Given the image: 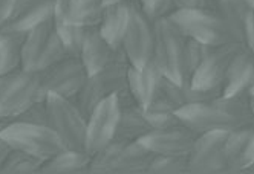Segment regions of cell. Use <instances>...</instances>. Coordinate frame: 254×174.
Masks as SVG:
<instances>
[{
  "mask_svg": "<svg viewBox=\"0 0 254 174\" xmlns=\"http://www.w3.org/2000/svg\"><path fill=\"white\" fill-rule=\"evenodd\" d=\"M181 124L201 134L213 130H234L253 123L247 101L241 96H217L207 101L189 102L176 112Z\"/></svg>",
  "mask_w": 254,
  "mask_h": 174,
  "instance_id": "obj_1",
  "label": "cell"
},
{
  "mask_svg": "<svg viewBox=\"0 0 254 174\" xmlns=\"http://www.w3.org/2000/svg\"><path fill=\"white\" fill-rule=\"evenodd\" d=\"M169 20L187 39H193L208 47L236 42L231 32L216 9L211 8H183L167 14Z\"/></svg>",
  "mask_w": 254,
  "mask_h": 174,
  "instance_id": "obj_2",
  "label": "cell"
},
{
  "mask_svg": "<svg viewBox=\"0 0 254 174\" xmlns=\"http://www.w3.org/2000/svg\"><path fill=\"white\" fill-rule=\"evenodd\" d=\"M155 154L139 141L124 142L112 139L90 156L87 173H147Z\"/></svg>",
  "mask_w": 254,
  "mask_h": 174,
  "instance_id": "obj_3",
  "label": "cell"
},
{
  "mask_svg": "<svg viewBox=\"0 0 254 174\" xmlns=\"http://www.w3.org/2000/svg\"><path fill=\"white\" fill-rule=\"evenodd\" d=\"M48 112V127L59 136L64 148L86 151V121L87 118L77 107L75 101L48 93L45 98Z\"/></svg>",
  "mask_w": 254,
  "mask_h": 174,
  "instance_id": "obj_4",
  "label": "cell"
},
{
  "mask_svg": "<svg viewBox=\"0 0 254 174\" xmlns=\"http://www.w3.org/2000/svg\"><path fill=\"white\" fill-rule=\"evenodd\" d=\"M129 66V61L121 50L114 61L101 67L100 71L87 75L83 89L75 98L77 107L86 118L98 102L117 95L124 87H127V69Z\"/></svg>",
  "mask_w": 254,
  "mask_h": 174,
  "instance_id": "obj_5",
  "label": "cell"
},
{
  "mask_svg": "<svg viewBox=\"0 0 254 174\" xmlns=\"http://www.w3.org/2000/svg\"><path fill=\"white\" fill-rule=\"evenodd\" d=\"M66 57L69 55L54 28V17L25 34L22 44V69L25 71L40 72Z\"/></svg>",
  "mask_w": 254,
  "mask_h": 174,
  "instance_id": "obj_6",
  "label": "cell"
},
{
  "mask_svg": "<svg viewBox=\"0 0 254 174\" xmlns=\"http://www.w3.org/2000/svg\"><path fill=\"white\" fill-rule=\"evenodd\" d=\"M45 98L40 72L20 67L0 77V116L12 119L31 104Z\"/></svg>",
  "mask_w": 254,
  "mask_h": 174,
  "instance_id": "obj_7",
  "label": "cell"
},
{
  "mask_svg": "<svg viewBox=\"0 0 254 174\" xmlns=\"http://www.w3.org/2000/svg\"><path fill=\"white\" fill-rule=\"evenodd\" d=\"M0 137L5 139L11 148L25 151L43 162L64 148L59 136L48 126L26 124L12 119L0 131Z\"/></svg>",
  "mask_w": 254,
  "mask_h": 174,
  "instance_id": "obj_8",
  "label": "cell"
},
{
  "mask_svg": "<svg viewBox=\"0 0 254 174\" xmlns=\"http://www.w3.org/2000/svg\"><path fill=\"white\" fill-rule=\"evenodd\" d=\"M186 37L169 20V17H158L153 20V49L152 61L158 71L181 83V58Z\"/></svg>",
  "mask_w": 254,
  "mask_h": 174,
  "instance_id": "obj_9",
  "label": "cell"
},
{
  "mask_svg": "<svg viewBox=\"0 0 254 174\" xmlns=\"http://www.w3.org/2000/svg\"><path fill=\"white\" fill-rule=\"evenodd\" d=\"M244 47L241 42H230L222 46L208 47L204 60L193 74L189 86L194 90L221 96L222 83L233 57Z\"/></svg>",
  "mask_w": 254,
  "mask_h": 174,
  "instance_id": "obj_10",
  "label": "cell"
},
{
  "mask_svg": "<svg viewBox=\"0 0 254 174\" xmlns=\"http://www.w3.org/2000/svg\"><path fill=\"white\" fill-rule=\"evenodd\" d=\"M153 49V20H150L138 5L130 2V15L121 40V50L130 66L142 67L152 60Z\"/></svg>",
  "mask_w": 254,
  "mask_h": 174,
  "instance_id": "obj_11",
  "label": "cell"
},
{
  "mask_svg": "<svg viewBox=\"0 0 254 174\" xmlns=\"http://www.w3.org/2000/svg\"><path fill=\"white\" fill-rule=\"evenodd\" d=\"M87 78L78 57H66L62 61L40 71V81L43 92L75 101Z\"/></svg>",
  "mask_w": 254,
  "mask_h": 174,
  "instance_id": "obj_12",
  "label": "cell"
},
{
  "mask_svg": "<svg viewBox=\"0 0 254 174\" xmlns=\"http://www.w3.org/2000/svg\"><path fill=\"white\" fill-rule=\"evenodd\" d=\"M230 131V130H228ZM227 130H213L197 134L187 156L189 173H225L224 144Z\"/></svg>",
  "mask_w": 254,
  "mask_h": 174,
  "instance_id": "obj_13",
  "label": "cell"
},
{
  "mask_svg": "<svg viewBox=\"0 0 254 174\" xmlns=\"http://www.w3.org/2000/svg\"><path fill=\"white\" fill-rule=\"evenodd\" d=\"M118 116L120 109L115 95L103 99L90 110L86 121L84 150L87 154H95L98 150H101L104 145L112 141L118 124Z\"/></svg>",
  "mask_w": 254,
  "mask_h": 174,
  "instance_id": "obj_14",
  "label": "cell"
},
{
  "mask_svg": "<svg viewBox=\"0 0 254 174\" xmlns=\"http://www.w3.org/2000/svg\"><path fill=\"white\" fill-rule=\"evenodd\" d=\"M196 137L197 133L179 123L166 129H153L142 136L139 142L155 156L187 158Z\"/></svg>",
  "mask_w": 254,
  "mask_h": 174,
  "instance_id": "obj_15",
  "label": "cell"
},
{
  "mask_svg": "<svg viewBox=\"0 0 254 174\" xmlns=\"http://www.w3.org/2000/svg\"><path fill=\"white\" fill-rule=\"evenodd\" d=\"M115 98L120 109V116L114 139L124 142H133L139 141L142 136H146L150 130H153L146 115H144L142 107L129 90V87H124L123 90H120Z\"/></svg>",
  "mask_w": 254,
  "mask_h": 174,
  "instance_id": "obj_16",
  "label": "cell"
},
{
  "mask_svg": "<svg viewBox=\"0 0 254 174\" xmlns=\"http://www.w3.org/2000/svg\"><path fill=\"white\" fill-rule=\"evenodd\" d=\"M227 171H244L254 164V127L251 124L230 130L224 144Z\"/></svg>",
  "mask_w": 254,
  "mask_h": 174,
  "instance_id": "obj_17",
  "label": "cell"
},
{
  "mask_svg": "<svg viewBox=\"0 0 254 174\" xmlns=\"http://www.w3.org/2000/svg\"><path fill=\"white\" fill-rule=\"evenodd\" d=\"M103 0H54V20L77 26H98Z\"/></svg>",
  "mask_w": 254,
  "mask_h": 174,
  "instance_id": "obj_18",
  "label": "cell"
},
{
  "mask_svg": "<svg viewBox=\"0 0 254 174\" xmlns=\"http://www.w3.org/2000/svg\"><path fill=\"white\" fill-rule=\"evenodd\" d=\"M120 52L121 47L115 49L104 40V37L98 31V26H90L86 31L78 58L81 60L89 75L100 71L101 67L107 66L111 61H114Z\"/></svg>",
  "mask_w": 254,
  "mask_h": 174,
  "instance_id": "obj_19",
  "label": "cell"
},
{
  "mask_svg": "<svg viewBox=\"0 0 254 174\" xmlns=\"http://www.w3.org/2000/svg\"><path fill=\"white\" fill-rule=\"evenodd\" d=\"M254 74V52L245 46L233 57L222 83L221 96L233 98L245 93L247 86Z\"/></svg>",
  "mask_w": 254,
  "mask_h": 174,
  "instance_id": "obj_20",
  "label": "cell"
},
{
  "mask_svg": "<svg viewBox=\"0 0 254 174\" xmlns=\"http://www.w3.org/2000/svg\"><path fill=\"white\" fill-rule=\"evenodd\" d=\"M130 2L132 0H126V2L104 5L101 14L98 31L104 40L115 49L121 47V40L130 15Z\"/></svg>",
  "mask_w": 254,
  "mask_h": 174,
  "instance_id": "obj_21",
  "label": "cell"
},
{
  "mask_svg": "<svg viewBox=\"0 0 254 174\" xmlns=\"http://www.w3.org/2000/svg\"><path fill=\"white\" fill-rule=\"evenodd\" d=\"M161 77L162 74L152 60L142 67L129 66L127 69V87L141 107H146L152 99Z\"/></svg>",
  "mask_w": 254,
  "mask_h": 174,
  "instance_id": "obj_22",
  "label": "cell"
},
{
  "mask_svg": "<svg viewBox=\"0 0 254 174\" xmlns=\"http://www.w3.org/2000/svg\"><path fill=\"white\" fill-rule=\"evenodd\" d=\"M90 164V154L86 151H77L63 148L56 156L43 162L40 173L46 174H67V173H84Z\"/></svg>",
  "mask_w": 254,
  "mask_h": 174,
  "instance_id": "obj_23",
  "label": "cell"
},
{
  "mask_svg": "<svg viewBox=\"0 0 254 174\" xmlns=\"http://www.w3.org/2000/svg\"><path fill=\"white\" fill-rule=\"evenodd\" d=\"M214 9L227 23L236 42L242 43V26L247 14L254 9V0H213Z\"/></svg>",
  "mask_w": 254,
  "mask_h": 174,
  "instance_id": "obj_24",
  "label": "cell"
},
{
  "mask_svg": "<svg viewBox=\"0 0 254 174\" xmlns=\"http://www.w3.org/2000/svg\"><path fill=\"white\" fill-rule=\"evenodd\" d=\"M25 34L0 29V77L22 67V44Z\"/></svg>",
  "mask_w": 254,
  "mask_h": 174,
  "instance_id": "obj_25",
  "label": "cell"
},
{
  "mask_svg": "<svg viewBox=\"0 0 254 174\" xmlns=\"http://www.w3.org/2000/svg\"><path fill=\"white\" fill-rule=\"evenodd\" d=\"M207 49L208 46L186 37L184 47H183V58H181V84L190 83L196 69L204 60Z\"/></svg>",
  "mask_w": 254,
  "mask_h": 174,
  "instance_id": "obj_26",
  "label": "cell"
},
{
  "mask_svg": "<svg viewBox=\"0 0 254 174\" xmlns=\"http://www.w3.org/2000/svg\"><path fill=\"white\" fill-rule=\"evenodd\" d=\"M43 165V161L39 158L20 151V150H11L8 158L5 159L0 173L6 174H31V173H40V168Z\"/></svg>",
  "mask_w": 254,
  "mask_h": 174,
  "instance_id": "obj_27",
  "label": "cell"
},
{
  "mask_svg": "<svg viewBox=\"0 0 254 174\" xmlns=\"http://www.w3.org/2000/svg\"><path fill=\"white\" fill-rule=\"evenodd\" d=\"M54 28H56L57 36H59L62 44L64 46L67 55L78 57L87 28L70 25V23H63V22H56V20H54Z\"/></svg>",
  "mask_w": 254,
  "mask_h": 174,
  "instance_id": "obj_28",
  "label": "cell"
},
{
  "mask_svg": "<svg viewBox=\"0 0 254 174\" xmlns=\"http://www.w3.org/2000/svg\"><path fill=\"white\" fill-rule=\"evenodd\" d=\"M144 115H146L149 124L152 129H166L175 124H179L181 121L178 119L176 113L173 109L164 106V104H159L155 101H150L146 107H142Z\"/></svg>",
  "mask_w": 254,
  "mask_h": 174,
  "instance_id": "obj_29",
  "label": "cell"
},
{
  "mask_svg": "<svg viewBox=\"0 0 254 174\" xmlns=\"http://www.w3.org/2000/svg\"><path fill=\"white\" fill-rule=\"evenodd\" d=\"M147 173L162 174H178L189 173L187 158H175V156H155Z\"/></svg>",
  "mask_w": 254,
  "mask_h": 174,
  "instance_id": "obj_30",
  "label": "cell"
},
{
  "mask_svg": "<svg viewBox=\"0 0 254 174\" xmlns=\"http://www.w3.org/2000/svg\"><path fill=\"white\" fill-rule=\"evenodd\" d=\"M12 121H20V123L35 124V126H48V112H46L45 99L31 104L23 112L14 116Z\"/></svg>",
  "mask_w": 254,
  "mask_h": 174,
  "instance_id": "obj_31",
  "label": "cell"
},
{
  "mask_svg": "<svg viewBox=\"0 0 254 174\" xmlns=\"http://www.w3.org/2000/svg\"><path fill=\"white\" fill-rule=\"evenodd\" d=\"M138 5L150 20H155L158 17H164L173 11L172 0H138Z\"/></svg>",
  "mask_w": 254,
  "mask_h": 174,
  "instance_id": "obj_32",
  "label": "cell"
},
{
  "mask_svg": "<svg viewBox=\"0 0 254 174\" xmlns=\"http://www.w3.org/2000/svg\"><path fill=\"white\" fill-rule=\"evenodd\" d=\"M242 43L244 46L254 52V9H251L245 20H244V26H242Z\"/></svg>",
  "mask_w": 254,
  "mask_h": 174,
  "instance_id": "obj_33",
  "label": "cell"
},
{
  "mask_svg": "<svg viewBox=\"0 0 254 174\" xmlns=\"http://www.w3.org/2000/svg\"><path fill=\"white\" fill-rule=\"evenodd\" d=\"M173 9H183V8H211L214 9L213 0H172Z\"/></svg>",
  "mask_w": 254,
  "mask_h": 174,
  "instance_id": "obj_34",
  "label": "cell"
},
{
  "mask_svg": "<svg viewBox=\"0 0 254 174\" xmlns=\"http://www.w3.org/2000/svg\"><path fill=\"white\" fill-rule=\"evenodd\" d=\"M15 0H0V28L5 26L12 14Z\"/></svg>",
  "mask_w": 254,
  "mask_h": 174,
  "instance_id": "obj_35",
  "label": "cell"
},
{
  "mask_svg": "<svg viewBox=\"0 0 254 174\" xmlns=\"http://www.w3.org/2000/svg\"><path fill=\"white\" fill-rule=\"evenodd\" d=\"M11 147H9V144L5 141V139H2L0 137V168H2V165H3V162H5V159L8 158V154L11 153Z\"/></svg>",
  "mask_w": 254,
  "mask_h": 174,
  "instance_id": "obj_36",
  "label": "cell"
},
{
  "mask_svg": "<svg viewBox=\"0 0 254 174\" xmlns=\"http://www.w3.org/2000/svg\"><path fill=\"white\" fill-rule=\"evenodd\" d=\"M245 95L247 96L254 95V74H253V77H251V80H250V83L247 86V89H245Z\"/></svg>",
  "mask_w": 254,
  "mask_h": 174,
  "instance_id": "obj_37",
  "label": "cell"
},
{
  "mask_svg": "<svg viewBox=\"0 0 254 174\" xmlns=\"http://www.w3.org/2000/svg\"><path fill=\"white\" fill-rule=\"evenodd\" d=\"M247 104H248L250 113H251V116H253V119H254V95H250V96L247 98Z\"/></svg>",
  "mask_w": 254,
  "mask_h": 174,
  "instance_id": "obj_38",
  "label": "cell"
},
{
  "mask_svg": "<svg viewBox=\"0 0 254 174\" xmlns=\"http://www.w3.org/2000/svg\"><path fill=\"white\" fill-rule=\"evenodd\" d=\"M9 123H11V119H9V118L0 116V131H2V130L5 129V126H6V124H9Z\"/></svg>",
  "mask_w": 254,
  "mask_h": 174,
  "instance_id": "obj_39",
  "label": "cell"
},
{
  "mask_svg": "<svg viewBox=\"0 0 254 174\" xmlns=\"http://www.w3.org/2000/svg\"><path fill=\"white\" fill-rule=\"evenodd\" d=\"M117 2H126V0H103L104 5H111V3H117Z\"/></svg>",
  "mask_w": 254,
  "mask_h": 174,
  "instance_id": "obj_40",
  "label": "cell"
},
{
  "mask_svg": "<svg viewBox=\"0 0 254 174\" xmlns=\"http://www.w3.org/2000/svg\"><path fill=\"white\" fill-rule=\"evenodd\" d=\"M248 171H253V173H254V164H253V165H251V167L248 168Z\"/></svg>",
  "mask_w": 254,
  "mask_h": 174,
  "instance_id": "obj_41",
  "label": "cell"
}]
</instances>
